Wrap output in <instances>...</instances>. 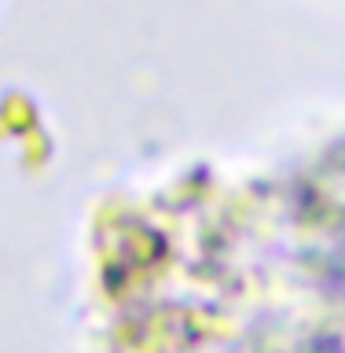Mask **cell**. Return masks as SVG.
<instances>
[]
</instances>
